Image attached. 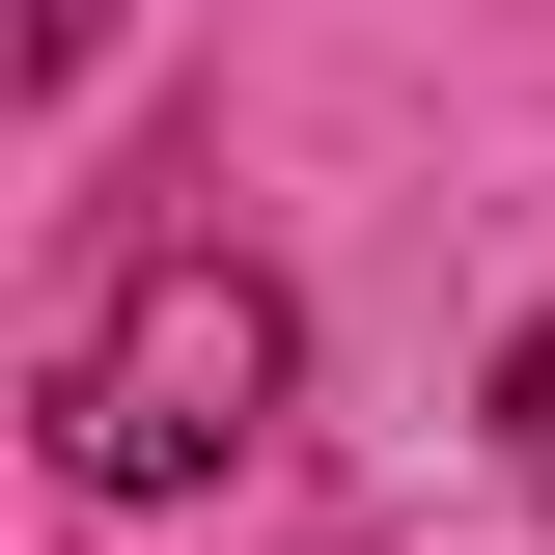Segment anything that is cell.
Instances as JSON below:
<instances>
[{
    "label": "cell",
    "instance_id": "obj_2",
    "mask_svg": "<svg viewBox=\"0 0 555 555\" xmlns=\"http://www.w3.org/2000/svg\"><path fill=\"white\" fill-rule=\"evenodd\" d=\"M500 444H528V500H555V334H528V361H500Z\"/></svg>",
    "mask_w": 555,
    "mask_h": 555
},
{
    "label": "cell",
    "instance_id": "obj_1",
    "mask_svg": "<svg viewBox=\"0 0 555 555\" xmlns=\"http://www.w3.org/2000/svg\"><path fill=\"white\" fill-rule=\"evenodd\" d=\"M278 389H306V306H278L222 222H167V250L56 334V473H83V500H195V473L278 444Z\"/></svg>",
    "mask_w": 555,
    "mask_h": 555
}]
</instances>
